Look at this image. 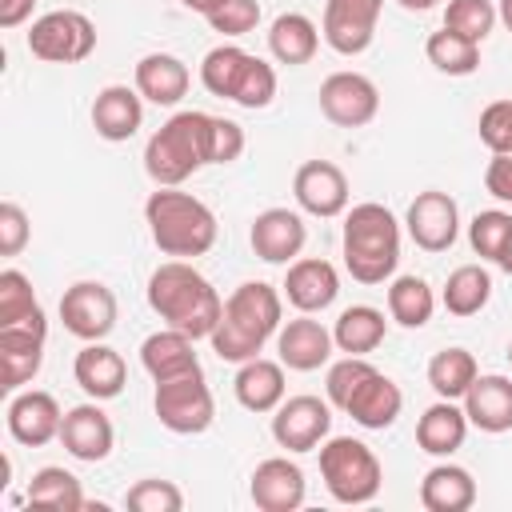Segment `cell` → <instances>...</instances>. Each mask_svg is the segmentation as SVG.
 Instances as JSON below:
<instances>
[{"mask_svg": "<svg viewBox=\"0 0 512 512\" xmlns=\"http://www.w3.org/2000/svg\"><path fill=\"white\" fill-rule=\"evenodd\" d=\"M148 308L168 324L188 332L192 340H208L224 316V300L212 288V280L192 260H164L148 276Z\"/></svg>", "mask_w": 512, "mask_h": 512, "instance_id": "6da1fadb", "label": "cell"}, {"mask_svg": "<svg viewBox=\"0 0 512 512\" xmlns=\"http://www.w3.org/2000/svg\"><path fill=\"white\" fill-rule=\"evenodd\" d=\"M280 316H284V296L264 280H244L224 300V316H220L216 332L208 336V344L220 360L244 364V360L260 356V348L280 332V324H284Z\"/></svg>", "mask_w": 512, "mask_h": 512, "instance_id": "7a4b0ae2", "label": "cell"}, {"mask_svg": "<svg viewBox=\"0 0 512 512\" xmlns=\"http://www.w3.org/2000/svg\"><path fill=\"white\" fill-rule=\"evenodd\" d=\"M144 224H148L152 244L172 260H196L212 252L216 232H220L216 212L200 196L180 192V188H156L144 200Z\"/></svg>", "mask_w": 512, "mask_h": 512, "instance_id": "3957f363", "label": "cell"}, {"mask_svg": "<svg viewBox=\"0 0 512 512\" xmlns=\"http://www.w3.org/2000/svg\"><path fill=\"white\" fill-rule=\"evenodd\" d=\"M212 120L208 112L184 108L168 116L144 144V172L156 188H180L204 164H212Z\"/></svg>", "mask_w": 512, "mask_h": 512, "instance_id": "277c9868", "label": "cell"}, {"mask_svg": "<svg viewBox=\"0 0 512 512\" xmlns=\"http://www.w3.org/2000/svg\"><path fill=\"white\" fill-rule=\"evenodd\" d=\"M340 248H344V268L352 280L384 284L396 276V264H400V220L376 200L352 204L344 212Z\"/></svg>", "mask_w": 512, "mask_h": 512, "instance_id": "5b68a950", "label": "cell"}, {"mask_svg": "<svg viewBox=\"0 0 512 512\" xmlns=\"http://www.w3.org/2000/svg\"><path fill=\"white\" fill-rule=\"evenodd\" d=\"M320 480L336 504H372L384 484L376 452L356 436H328L320 444Z\"/></svg>", "mask_w": 512, "mask_h": 512, "instance_id": "8992f818", "label": "cell"}, {"mask_svg": "<svg viewBox=\"0 0 512 512\" xmlns=\"http://www.w3.org/2000/svg\"><path fill=\"white\" fill-rule=\"evenodd\" d=\"M28 52L44 64H80L96 52V24L76 8H56L32 20Z\"/></svg>", "mask_w": 512, "mask_h": 512, "instance_id": "52a82bcc", "label": "cell"}, {"mask_svg": "<svg viewBox=\"0 0 512 512\" xmlns=\"http://www.w3.org/2000/svg\"><path fill=\"white\" fill-rule=\"evenodd\" d=\"M152 412L176 436H200V432H208L212 420H216V400H212V388L204 384V372L160 380L156 384V396H152Z\"/></svg>", "mask_w": 512, "mask_h": 512, "instance_id": "ba28073f", "label": "cell"}, {"mask_svg": "<svg viewBox=\"0 0 512 512\" xmlns=\"http://www.w3.org/2000/svg\"><path fill=\"white\" fill-rule=\"evenodd\" d=\"M320 112L336 128H364L380 112V88L364 72H332L320 84Z\"/></svg>", "mask_w": 512, "mask_h": 512, "instance_id": "9c48e42d", "label": "cell"}, {"mask_svg": "<svg viewBox=\"0 0 512 512\" xmlns=\"http://www.w3.org/2000/svg\"><path fill=\"white\" fill-rule=\"evenodd\" d=\"M60 320H64V332H72L84 344L104 340L116 328V292L100 280H76L60 296Z\"/></svg>", "mask_w": 512, "mask_h": 512, "instance_id": "30bf717a", "label": "cell"}, {"mask_svg": "<svg viewBox=\"0 0 512 512\" xmlns=\"http://www.w3.org/2000/svg\"><path fill=\"white\" fill-rule=\"evenodd\" d=\"M332 432V404L320 396H288L272 412V440L284 452H316Z\"/></svg>", "mask_w": 512, "mask_h": 512, "instance_id": "8fae6325", "label": "cell"}, {"mask_svg": "<svg viewBox=\"0 0 512 512\" xmlns=\"http://www.w3.org/2000/svg\"><path fill=\"white\" fill-rule=\"evenodd\" d=\"M384 0H328L324 4V24L320 36L332 52L340 56H360L372 48L376 40V24H380Z\"/></svg>", "mask_w": 512, "mask_h": 512, "instance_id": "7c38bea8", "label": "cell"}, {"mask_svg": "<svg viewBox=\"0 0 512 512\" xmlns=\"http://www.w3.org/2000/svg\"><path fill=\"white\" fill-rule=\"evenodd\" d=\"M292 196L300 204V212L308 216H320V220H332V216H344L348 212V176L340 164L332 160H304L292 176Z\"/></svg>", "mask_w": 512, "mask_h": 512, "instance_id": "4fadbf2b", "label": "cell"}, {"mask_svg": "<svg viewBox=\"0 0 512 512\" xmlns=\"http://www.w3.org/2000/svg\"><path fill=\"white\" fill-rule=\"evenodd\" d=\"M404 228H408V236H412L416 248H424V252H448L456 244V236H460V208L440 188L416 192V200L404 212Z\"/></svg>", "mask_w": 512, "mask_h": 512, "instance_id": "5bb4252c", "label": "cell"}, {"mask_svg": "<svg viewBox=\"0 0 512 512\" xmlns=\"http://www.w3.org/2000/svg\"><path fill=\"white\" fill-rule=\"evenodd\" d=\"M400 408H404L400 384H396L392 376H384L376 364L364 368V376L356 380V388H352V392L344 396V404H340V412H348V416H352L360 428H368V432L392 428L396 416H400Z\"/></svg>", "mask_w": 512, "mask_h": 512, "instance_id": "9a60e30c", "label": "cell"}, {"mask_svg": "<svg viewBox=\"0 0 512 512\" xmlns=\"http://www.w3.org/2000/svg\"><path fill=\"white\" fill-rule=\"evenodd\" d=\"M60 444L72 460L80 464H100L112 456V444H116V428L108 420V412L100 408V400H88V404H76L64 412V424H60Z\"/></svg>", "mask_w": 512, "mask_h": 512, "instance_id": "2e32d148", "label": "cell"}, {"mask_svg": "<svg viewBox=\"0 0 512 512\" xmlns=\"http://www.w3.org/2000/svg\"><path fill=\"white\" fill-rule=\"evenodd\" d=\"M60 424H64V412H60L52 392H40V388L12 392V400H8V436L16 444L44 448L48 440H60Z\"/></svg>", "mask_w": 512, "mask_h": 512, "instance_id": "e0dca14e", "label": "cell"}, {"mask_svg": "<svg viewBox=\"0 0 512 512\" xmlns=\"http://www.w3.org/2000/svg\"><path fill=\"white\" fill-rule=\"evenodd\" d=\"M248 240H252V252H256L264 264H284V268H288V264L304 252V244H308V224H304V216L292 212V208H264V212L252 220Z\"/></svg>", "mask_w": 512, "mask_h": 512, "instance_id": "ac0fdd59", "label": "cell"}, {"mask_svg": "<svg viewBox=\"0 0 512 512\" xmlns=\"http://www.w3.org/2000/svg\"><path fill=\"white\" fill-rule=\"evenodd\" d=\"M248 496L260 512H296L308 496V480H304V468L288 456H268L256 464L252 472V484H248Z\"/></svg>", "mask_w": 512, "mask_h": 512, "instance_id": "d6986e66", "label": "cell"}, {"mask_svg": "<svg viewBox=\"0 0 512 512\" xmlns=\"http://www.w3.org/2000/svg\"><path fill=\"white\" fill-rule=\"evenodd\" d=\"M340 296V272L324 256H296L284 272V300L296 312H324Z\"/></svg>", "mask_w": 512, "mask_h": 512, "instance_id": "ffe728a7", "label": "cell"}, {"mask_svg": "<svg viewBox=\"0 0 512 512\" xmlns=\"http://www.w3.org/2000/svg\"><path fill=\"white\" fill-rule=\"evenodd\" d=\"M332 348H336L332 328H324L320 320H312V312H300L296 320L280 324V332H276V356L292 372H316V368H324L332 360Z\"/></svg>", "mask_w": 512, "mask_h": 512, "instance_id": "44dd1931", "label": "cell"}, {"mask_svg": "<svg viewBox=\"0 0 512 512\" xmlns=\"http://www.w3.org/2000/svg\"><path fill=\"white\" fill-rule=\"evenodd\" d=\"M88 116H92V128H96L100 140L124 144V140H132V136L140 132V124H144V96H140L136 88H128V84H108V88L96 92Z\"/></svg>", "mask_w": 512, "mask_h": 512, "instance_id": "7402d4cb", "label": "cell"}, {"mask_svg": "<svg viewBox=\"0 0 512 512\" xmlns=\"http://www.w3.org/2000/svg\"><path fill=\"white\" fill-rule=\"evenodd\" d=\"M72 376L88 400H116L128 384V364L104 340H88L72 360Z\"/></svg>", "mask_w": 512, "mask_h": 512, "instance_id": "603a6c76", "label": "cell"}, {"mask_svg": "<svg viewBox=\"0 0 512 512\" xmlns=\"http://www.w3.org/2000/svg\"><path fill=\"white\" fill-rule=\"evenodd\" d=\"M140 364L144 372L160 384V380H176V376H192V372H204L200 368V356H196V340L180 328H160L152 336H144L140 344Z\"/></svg>", "mask_w": 512, "mask_h": 512, "instance_id": "cb8c5ba5", "label": "cell"}, {"mask_svg": "<svg viewBox=\"0 0 512 512\" xmlns=\"http://www.w3.org/2000/svg\"><path fill=\"white\" fill-rule=\"evenodd\" d=\"M460 404H464L472 428H480L488 436L512 432V376H500V372L476 376Z\"/></svg>", "mask_w": 512, "mask_h": 512, "instance_id": "d4e9b609", "label": "cell"}, {"mask_svg": "<svg viewBox=\"0 0 512 512\" xmlns=\"http://www.w3.org/2000/svg\"><path fill=\"white\" fill-rule=\"evenodd\" d=\"M188 84H192V72L180 56L172 52H148L136 72H132V88L148 100V104H160V108H172L188 96Z\"/></svg>", "mask_w": 512, "mask_h": 512, "instance_id": "484cf974", "label": "cell"}, {"mask_svg": "<svg viewBox=\"0 0 512 512\" xmlns=\"http://www.w3.org/2000/svg\"><path fill=\"white\" fill-rule=\"evenodd\" d=\"M232 392L240 400V408L248 412H276L284 404V364L280 360H268V356H252L236 368V380H232Z\"/></svg>", "mask_w": 512, "mask_h": 512, "instance_id": "4316f807", "label": "cell"}, {"mask_svg": "<svg viewBox=\"0 0 512 512\" xmlns=\"http://www.w3.org/2000/svg\"><path fill=\"white\" fill-rule=\"evenodd\" d=\"M468 428H472V424H468L464 404H456V400H436V404H428V408L420 412V420H416V444H420V452L448 460L452 452L464 448Z\"/></svg>", "mask_w": 512, "mask_h": 512, "instance_id": "83f0119b", "label": "cell"}, {"mask_svg": "<svg viewBox=\"0 0 512 512\" xmlns=\"http://www.w3.org/2000/svg\"><path fill=\"white\" fill-rule=\"evenodd\" d=\"M420 504L428 512H468L476 504V480L460 464H432L420 480Z\"/></svg>", "mask_w": 512, "mask_h": 512, "instance_id": "f1b7e54d", "label": "cell"}, {"mask_svg": "<svg viewBox=\"0 0 512 512\" xmlns=\"http://www.w3.org/2000/svg\"><path fill=\"white\" fill-rule=\"evenodd\" d=\"M316 48H320V28L304 12H280L268 24V52L276 64L300 68L316 56Z\"/></svg>", "mask_w": 512, "mask_h": 512, "instance_id": "f546056e", "label": "cell"}, {"mask_svg": "<svg viewBox=\"0 0 512 512\" xmlns=\"http://www.w3.org/2000/svg\"><path fill=\"white\" fill-rule=\"evenodd\" d=\"M384 336H388V320L372 304H352L332 324V340L344 356H368L384 344Z\"/></svg>", "mask_w": 512, "mask_h": 512, "instance_id": "4dcf8cb0", "label": "cell"}, {"mask_svg": "<svg viewBox=\"0 0 512 512\" xmlns=\"http://www.w3.org/2000/svg\"><path fill=\"white\" fill-rule=\"evenodd\" d=\"M488 300H492V272H488L484 264H460V268L448 272L444 292H440V304H444L452 316L468 320V316L484 312Z\"/></svg>", "mask_w": 512, "mask_h": 512, "instance_id": "1f68e13d", "label": "cell"}, {"mask_svg": "<svg viewBox=\"0 0 512 512\" xmlns=\"http://www.w3.org/2000/svg\"><path fill=\"white\" fill-rule=\"evenodd\" d=\"M436 312V292L424 276H392L388 284V316L400 328H424Z\"/></svg>", "mask_w": 512, "mask_h": 512, "instance_id": "d6a6232c", "label": "cell"}, {"mask_svg": "<svg viewBox=\"0 0 512 512\" xmlns=\"http://www.w3.org/2000/svg\"><path fill=\"white\" fill-rule=\"evenodd\" d=\"M476 376H480L476 356L468 348H460V344H452V348H444V352H436L428 360V388L440 400H464V392L472 388Z\"/></svg>", "mask_w": 512, "mask_h": 512, "instance_id": "836d02e7", "label": "cell"}, {"mask_svg": "<svg viewBox=\"0 0 512 512\" xmlns=\"http://www.w3.org/2000/svg\"><path fill=\"white\" fill-rule=\"evenodd\" d=\"M28 504H36V508H60V512L88 508L80 480L68 468H60V464H48V468L32 472V480H28Z\"/></svg>", "mask_w": 512, "mask_h": 512, "instance_id": "e575fe53", "label": "cell"}, {"mask_svg": "<svg viewBox=\"0 0 512 512\" xmlns=\"http://www.w3.org/2000/svg\"><path fill=\"white\" fill-rule=\"evenodd\" d=\"M248 60H252V52H244L240 44H216V48H208L204 60H200V84H204L212 96L232 100V96H236V84H240V76H244V68H248Z\"/></svg>", "mask_w": 512, "mask_h": 512, "instance_id": "d590c367", "label": "cell"}, {"mask_svg": "<svg viewBox=\"0 0 512 512\" xmlns=\"http://www.w3.org/2000/svg\"><path fill=\"white\" fill-rule=\"evenodd\" d=\"M424 56L444 76H472L480 68V44L468 40V36H460V32H448V28H440V32L428 36Z\"/></svg>", "mask_w": 512, "mask_h": 512, "instance_id": "8d00e7d4", "label": "cell"}, {"mask_svg": "<svg viewBox=\"0 0 512 512\" xmlns=\"http://www.w3.org/2000/svg\"><path fill=\"white\" fill-rule=\"evenodd\" d=\"M508 240H512V212L488 208V212H476V216H472V224H468V244H472V252H476L480 260L500 264Z\"/></svg>", "mask_w": 512, "mask_h": 512, "instance_id": "74e56055", "label": "cell"}, {"mask_svg": "<svg viewBox=\"0 0 512 512\" xmlns=\"http://www.w3.org/2000/svg\"><path fill=\"white\" fill-rule=\"evenodd\" d=\"M496 20L500 16H496V4L492 0H448V8H444V28L448 32H460V36H468L476 44H484L492 36Z\"/></svg>", "mask_w": 512, "mask_h": 512, "instance_id": "f35d334b", "label": "cell"}, {"mask_svg": "<svg viewBox=\"0 0 512 512\" xmlns=\"http://www.w3.org/2000/svg\"><path fill=\"white\" fill-rule=\"evenodd\" d=\"M36 312H44V308L32 292V280L20 268H4L0 272V324L24 320V316H36Z\"/></svg>", "mask_w": 512, "mask_h": 512, "instance_id": "ab89813d", "label": "cell"}, {"mask_svg": "<svg viewBox=\"0 0 512 512\" xmlns=\"http://www.w3.org/2000/svg\"><path fill=\"white\" fill-rule=\"evenodd\" d=\"M272 100H276V68H272L268 60L252 56V60H248V68H244V76H240V84H236L232 104H240V108L256 112V108H268Z\"/></svg>", "mask_w": 512, "mask_h": 512, "instance_id": "60d3db41", "label": "cell"}, {"mask_svg": "<svg viewBox=\"0 0 512 512\" xmlns=\"http://www.w3.org/2000/svg\"><path fill=\"white\" fill-rule=\"evenodd\" d=\"M124 504L136 508V512H180L184 508V492L172 484V480H136L128 492H124Z\"/></svg>", "mask_w": 512, "mask_h": 512, "instance_id": "b9f144b4", "label": "cell"}, {"mask_svg": "<svg viewBox=\"0 0 512 512\" xmlns=\"http://www.w3.org/2000/svg\"><path fill=\"white\" fill-rule=\"evenodd\" d=\"M44 364V348H0V388L20 392L24 384L36 380Z\"/></svg>", "mask_w": 512, "mask_h": 512, "instance_id": "7bdbcfd3", "label": "cell"}, {"mask_svg": "<svg viewBox=\"0 0 512 512\" xmlns=\"http://www.w3.org/2000/svg\"><path fill=\"white\" fill-rule=\"evenodd\" d=\"M208 24H212V32H220V36H248V32H256V24H260V4L256 0H224L212 16H204Z\"/></svg>", "mask_w": 512, "mask_h": 512, "instance_id": "ee69618b", "label": "cell"}, {"mask_svg": "<svg viewBox=\"0 0 512 512\" xmlns=\"http://www.w3.org/2000/svg\"><path fill=\"white\" fill-rule=\"evenodd\" d=\"M476 132L488 152H512V100H492L480 112Z\"/></svg>", "mask_w": 512, "mask_h": 512, "instance_id": "f6af8a7d", "label": "cell"}, {"mask_svg": "<svg viewBox=\"0 0 512 512\" xmlns=\"http://www.w3.org/2000/svg\"><path fill=\"white\" fill-rule=\"evenodd\" d=\"M28 236H32L28 212L16 200H4L0 204V256H20L24 244H28Z\"/></svg>", "mask_w": 512, "mask_h": 512, "instance_id": "bcb514c9", "label": "cell"}, {"mask_svg": "<svg viewBox=\"0 0 512 512\" xmlns=\"http://www.w3.org/2000/svg\"><path fill=\"white\" fill-rule=\"evenodd\" d=\"M244 128L228 116H216L212 120V164H232L244 156Z\"/></svg>", "mask_w": 512, "mask_h": 512, "instance_id": "7dc6e473", "label": "cell"}, {"mask_svg": "<svg viewBox=\"0 0 512 512\" xmlns=\"http://www.w3.org/2000/svg\"><path fill=\"white\" fill-rule=\"evenodd\" d=\"M484 188L500 204H512V152H492V160L484 168Z\"/></svg>", "mask_w": 512, "mask_h": 512, "instance_id": "c3c4849f", "label": "cell"}, {"mask_svg": "<svg viewBox=\"0 0 512 512\" xmlns=\"http://www.w3.org/2000/svg\"><path fill=\"white\" fill-rule=\"evenodd\" d=\"M36 0H0V28H20L32 16Z\"/></svg>", "mask_w": 512, "mask_h": 512, "instance_id": "681fc988", "label": "cell"}, {"mask_svg": "<svg viewBox=\"0 0 512 512\" xmlns=\"http://www.w3.org/2000/svg\"><path fill=\"white\" fill-rule=\"evenodd\" d=\"M180 4H184L188 12H200V16H212V12H216V8L224 4V0H180Z\"/></svg>", "mask_w": 512, "mask_h": 512, "instance_id": "f907efd6", "label": "cell"}, {"mask_svg": "<svg viewBox=\"0 0 512 512\" xmlns=\"http://www.w3.org/2000/svg\"><path fill=\"white\" fill-rule=\"evenodd\" d=\"M400 8H408V12H428V8H436L440 0H396Z\"/></svg>", "mask_w": 512, "mask_h": 512, "instance_id": "816d5d0a", "label": "cell"}, {"mask_svg": "<svg viewBox=\"0 0 512 512\" xmlns=\"http://www.w3.org/2000/svg\"><path fill=\"white\" fill-rule=\"evenodd\" d=\"M496 16H500V24L512 32V0H496Z\"/></svg>", "mask_w": 512, "mask_h": 512, "instance_id": "f5cc1de1", "label": "cell"}, {"mask_svg": "<svg viewBox=\"0 0 512 512\" xmlns=\"http://www.w3.org/2000/svg\"><path fill=\"white\" fill-rule=\"evenodd\" d=\"M500 272L512 276V240H508V248H504V256H500Z\"/></svg>", "mask_w": 512, "mask_h": 512, "instance_id": "db71d44e", "label": "cell"}, {"mask_svg": "<svg viewBox=\"0 0 512 512\" xmlns=\"http://www.w3.org/2000/svg\"><path fill=\"white\" fill-rule=\"evenodd\" d=\"M508 364H512V344H508Z\"/></svg>", "mask_w": 512, "mask_h": 512, "instance_id": "11a10c76", "label": "cell"}]
</instances>
